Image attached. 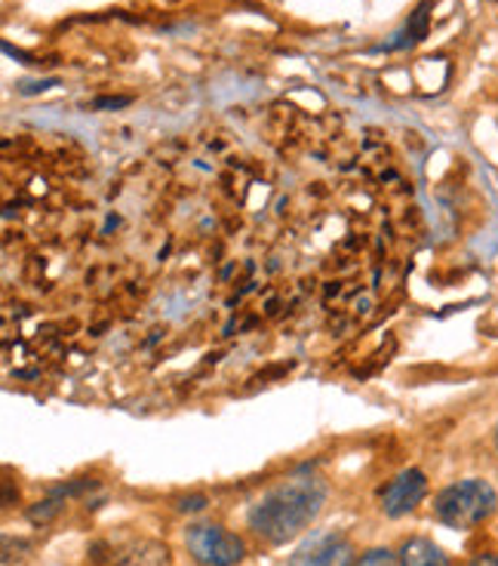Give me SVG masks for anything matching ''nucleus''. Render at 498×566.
Here are the masks:
<instances>
[{"label": "nucleus", "instance_id": "nucleus-4", "mask_svg": "<svg viewBox=\"0 0 498 566\" xmlns=\"http://www.w3.org/2000/svg\"><path fill=\"white\" fill-rule=\"evenodd\" d=\"M286 566H357L354 545L336 530H317L289 554Z\"/></svg>", "mask_w": 498, "mask_h": 566}, {"label": "nucleus", "instance_id": "nucleus-13", "mask_svg": "<svg viewBox=\"0 0 498 566\" xmlns=\"http://www.w3.org/2000/svg\"><path fill=\"white\" fill-rule=\"evenodd\" d=\"M468 566H498V554H477Z\"/></svg>", "mask_w": 498, "mask_h": 566}, {"label": "nucleus", "instance_id": "nucleus-5", "mask_svg": "<svg viewBox=\"0 0 498 566\" xmlns=\"http://www.w3.org/2000/svg\"><path fill=\"white\" fill-rule=\"evenodd\" d=\"M425 495H427L425 471H418V468H406V471H400L394 481H388L382 486V493H379L382 514L384 517H391V521L406 517V514H413V511L425 502Z\"/></svg>", "mask_w": 498, "mask_h": 566}, {"label": "nucleus", "instance_id": "nucleus-14", "mask_svg": "<svg viewBox=\"0 0 498 566\" xmlns=\"http://www.w3.org/2000/svg\"><path fill=\"white\" fill-rule=\"evenodd\" d=\"M496 450H498V422H496Z\"/></svg>", "mask_w": 498, "mask_h": 566}, {"label": "nucleus", "instance_id": "nucleus-7", "mask_svg": "<svg viewBox=\"0 0 498 566\" xmlns=\"http://www.w3.org/2000/svg\"><path fill=\"white\" fill-rule=\"evenodd\" d=\"M431 0H425L418 10H415L410 19H406V25L394 34V41L384 43L382 50H406V46H415L418 41H425L427 38V19H431Z\"/></svg>", "mask_w": 498, "mask_h": 566}, {"label": "nucleus", "instance_id": "nucleus-9", "mask_svg": "<svg viewBox=\"0 0 498 566\" xmlns=\"http://www.w3.org/2000/svg\"><path fill=\"white\" fill-rule=\"evenodd\" d=\"M357 566H400V557L388 548H370L367 554H360Z\"/></svg>", "mask_w": 498, "mask_h": 566}, {"label": "nucleus", "instance_id": "nucleus-12", "mask_svg": "<svg viewBox=\"0 0 498 566\" xmlns=\"http://www.w3.org/2000/svg\"><path fill=\"white\" fill-rule=\"evenodd\" d=\"M124 105H129V96H108V99H96L93 102V108H124Z\"/></svg>", "mask_w": 498, "mask_h": 566}, {"label": "nucleus", "instance_id": "nucleus-10", "mask_svg": "<svg viewBox=\"0 0 498 566\" xmlns=\"http://www.w3.org/2000/svg\"><path fill=\"white\" fill-rule=\"evenodd\" d=\"M50 86H56V81L50 77V81H25V84H19V93L22 96H31V93H43V90H50Z\"/></svg>", "mask_w": 498, "mask_h": 566}, {"label": "nucleus", "instance_id": "nucleus-3", "mask_svg": "<svg viewBox=\"0 0 498 566\" xmlns=\"http://www.w3.org/2000/svg\"><path fill=\"white\" fill-rule=\"evenodd\" d=\"M188 554L198 566H237L246 557V545L237 533L222 524H194L186 530Z\"/></svg>", "mask_w": 498, "mask_h": 566}, {"label": "nucleus", "instance_id": "nucleus-6", "mask_svg": "<svg viewBox=\"0 0 498 566\" xmlns=\"http://www.w3.org/2000/svg\"><path fill=\"white\" fill-rule=\"evenodd\" d=\"M400 566H453L449 564V554L443 552L437 542H431L425 536L406 538L400 545Z\"/></svg>", "mask_w": 498, "mask_h": 566}, {"label": "nucleus", "instance_id": "nucleus-2", "mask_svg": "<svg viewBox=\"0 0 498 566\" xmlns=\"http://www.w3.org/2000/svg\"><path fill=\"white\" fill-rule=\"evenodd\" d=\"M498 509L496 486L484 478H465V481L443 486L434 499V517L449 530H474L486 524Z\"/></svg>", "mask_w": 498, "mask_h": 566}, {"label": "nucleus", "instance_id": "nucleus-11", "mask_svg": "<svg viewBox=\"0 0 498 566\" xmlns=\"http://www.w3.org/2000/svg\"><path fill=\"white\" fill-rule=\"evenodd\" d=\"M176 509L179 511H203L206 509V495H188V499H182Z\"/></svg>", "mask_w": 498, "mask_h": 566}, {"label": "nucleus", "instance_id": "nucleus-8", "mask_svg": "<svg viewBox=\"0 0 498 566\" xmlns=\"http://www.w3.org/2000/svg\"><path fill=\"white\" fill-rule=\"evenodd\" d=\"M62 505H65V502H62V495L53 493V499H46V502H38V505L29 511V521H31V524H46V521H53L59 511H62Z\"/></svg>", "mask_w": 498, "mask_h": 566}, {"label": "nucleus", "instance_id": "nucleus-1", "mask_svg": "<svg viewBox=\"0 0 498 566\" xmlns=\"http://www.w3.org/2000/svg\"><path fill=\"white\" fill-rule=\"evenodd\" d=\"M327 499V481L317 478L314 471H299L258 495L246 511V524L262 542L286 545L289 538L301 536L320 517Z\"/></svg>", "mask_w": 498, "mask_h": 566}]
</instances>
